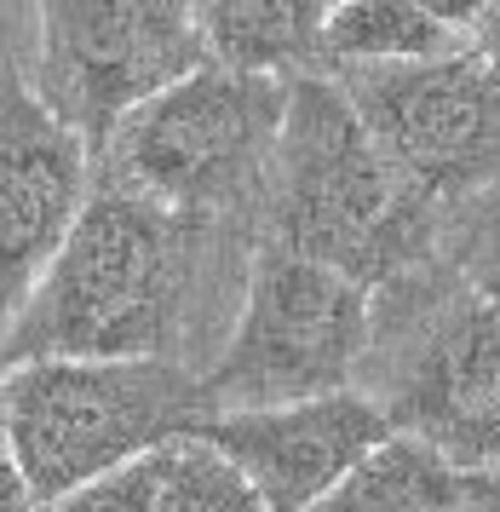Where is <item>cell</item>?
Returning a JSON list of instances; mask_svg holds the SVG:
<instances>
[{
	"label": "cell",
	"instance_id": "6da1fadb",
	"mask_svg": "<svg viewBox=\"0 0 500 512\" xmlns=\"http://www.w3.org/2000/svg\"><path fill=\"white\" fill-rule=\"evenodd\" d=\"M253 231L271 248L334 265L380 294L443 254L449 208L414 185L374 144L340 87L311 70L288 81V110Z\"/></svg>",
	"mask_w": 500,
	"mask_h": 512
},
{
	"label": "cell",
	"instance_id": "7a4b0ae2",
	"mask_svg": "<svg viewBox=\"0 0 500 512\" xmlns=\"http://www.w3.org/2000/svg\"><path fill=\"white\" fill-rule=\"evenodd\" d=\"M213 225L144 202L133 190L92 185L81 219L46 277L0 340V369L75 357V363H150L173 357L184 311L202 277Z\"/></svg>",
	"mask_w": 500,
	"mask_h": 512
},
{
	"label": "cell",
	"instance_id": "3957f363",
	"mask_svg": "<svg viewBox=\"0 0 500 512\" xmlns=\"http://www.w3.org/2000/svg\"><path fill=\"white\" fill-rule=\"evenodd\" d=\"M363 369L391 432L426 443L460 478L500 484V317L443 259L374 294Z\"/></svg>",
	"mask_w": 500,
	"mask_h": 512
},
{
	"label": "cell",
	"instance_id": "277c9868",
	"mask_svg": "<svg viewBox=\"0 0 500 512\" xmlns=\"http://www.w3.org/2000/svg\"><path fill=\"white\" fill-rule=\"evenodd\" d=\"M288 110V81L202 64L115 127L92 185L133 190L196 225H259L265 173Z\"/></svg>",
	"mask_w": 500,
	"mask_h": 512
},
{
	"label": "cell",
	"instance_id": "5b68a950",
	"mask_svg": "<svg viewBox=\"0 0 500 512\" xmlns=\"http://www.w3.org/2000/svg\"><path fill=\"white\" fill-rule=\"evenodd\" d=\"M196 420H202L196 369H184L179 357H150V363L41 357L0 369V426L35 507L104 472L150 461Z\"/></svg>",
	"mask_w": 500,
	"mask_h": 512
},
{
	"label": "cell",
	"instance_id": "8992f818",
	"mask_svg": "<svg viewBox=\"0 0 500 512\" xmlns=\"http://www.w3.org/2000/svg\"><path fill=\"white\" fill-rule=\"evenodd\" d=\"M374 340V294L334 265L259 242L225 351L196 374L202 415L351 392Z\"/></svg>",
	"mask_w": 500,
	"mask_h": 512
},
{
	"label": "cell",
	"instance_id": "52a82bcc",
	"mask_svg": "<svg viewBox=\"0 0 500 512\" xmlns=\"http://www.w3.org/2000/svg\"><path fill=\"white\" fill-rule=\"evenodd\" d=\"M202 64L207 47L190 6L52 0L35 12V70L23 81L98 162L121 121Z\"/></svg>",
	"mask_w": 500,
	"mask_h": 512
},
{
	"label": "cell",
	"instance_id": "ba28073f",
	"mask_svg": "<svg viewBox=\"0 0 500 512\" xmlns=\"http://www.w3.org/2000/svg\"><path fill=\"white\" fill-rule=\"evenodd\" d=\"M374 144L432 202L455 213L500 179V64L483 52H449L426 64L328 75Z\"/></svg>",
	"mask_w": 500,
	"mask_h": 512
},
{
	"label": "cell",
	"instance_id": "9c48e42d",
	"mask_svg": "<svg viewBox=\"0 0 500 512\" xmlns=\"http://www.w3.org/2000/svg\"><path fill=\"white\" fill-rule=\"evenodd\" d=\"M92 196V156L29 93L18 64H0V340L64 248Z\"/></svg>",
	"mask_w": 500,
	"mask_h": 512
},
{
	"label": "cell",
	"instance_id": "30bf717a",
	"mask_svg": "<svg viewBox=\"0 0 500 512\" xmlns=\"http://www.w3.org/2000/svg\"><path fill=\"white\" fill-rule=\"evenodd\" d=\"M184 438L207 443L219 461L236 466L265 512H311L351 466H363L391 438V420L363 386H351L282 409L202 415Z\"/></svg>",
	"mask_w": 500,
	"mask_h": 512
},
{
	"label": "cell",
	"instance_id": "8fae6325",
	"mask_svg": "<svg viewBox=\"0 0 500 512\" xmlns=\"http://www.w3.org/2000/svg\"><path fill=\"white\" fill-rule=\"evenodd\" d=\"M466 52V6H420V0H357L328 6L317 70H386Z\"/></svg>",
	"mask_w": 500,
	"mask_h": 512
},
{
	"label": "cell",
	"instance_id": "7c38bea8",
	"mask_svg": "<svg viewBox=\"0 0 500 512\" xmlns=\"http://www.w3.org/2000/svg\"><path fill=\"white\" fill-rule=\"evenodd\" d=\"M190 12H196V29H202L207 64H219V70L271 75V81H294V75L317 70L328 6L242 0V6H190Z\"/></svg>",
	"mask_w": 500,
	"mask_h": 512
},
{
	"label": "cell",
	"instance_id": "4fadbf2b",
	"mask_svg": "<svg viewBox=\"0 0 500 512\" xmlns=\"http://www.w3.org/2000/svg\"><path fill=\"white\" fill-rule=\"evenodd\" d=\"M478 478H460L426 443L391 432L363 466H351L311 512H460Z\"/></svg>",
	"mask_w": 500,
	"mask_h": 512
},
{
	"label": "cell",
	"instance_id": "5bb4252c",
	"mask_svg": "<svg viewBox=\"0 0 500 512\" xmlns=\"http://www.w3.org/2000/svg\"><path fill=\"white\" fill-rule=\"evenodd\" d=\"M156 512H265V501L207 443L179 438L156 455Z\"/></svg>",
	"mask_w": 500,
	"mask_h": 512
},
{
	"label": "cell",
	"instance_id": "9a60e30c",
	"mask_svg": "<svg viewBox=\"0 0 500 512\" xmlns=\"http://www.w3.org/2000/svg\"><path fill=\"white\" fill-rule=\"evenodd\" d=\"M437 259L500 317V179L483 196H472L466 208L449 213V231H443V254Z\"/></svg>",
	"mask_w": 500,
	"mask_h": 512
},
{
	"label": "cell",
	"instance_id": "2e32d148",
	"mask_svg": "<svg viewBox=\"0 0 500 512\" xmlns=\"http://www.w3.org/2000/svg\"><path fill=\"white\" fill-rule=\"evenodd\" d=\"M35 512H156V455L41 501Z\"/></svg>",
	"mask_w": 500,
	"mask_h": 512
},
{
	"label": "cell",
	"instance_id": "e0dca14e",
	"mask_svg": "<svg viewBox=\"0 0 500 512\" xmlns=\"http://www.w3.org/2000/svg\"><path fill=\"white\" fill-rule=\"evenodd\" d=\"M466 47L483 52L489 64H500V0H489V6H466Z\"/></svg>",
	"mask_w": 500,
	"mask_h": 512
},
{
	"label": "cell",
	"instance_id": "ac0fdd59",
	"mask_svg": "<svg viewBox=\"0 0 500 512\" xmlns=\"http://www.w3.org/2000/svg\"><path fill=\"white\" fill-rule=\"evenodd\" d=\"M0 512H35V501H29V489L18 478V461L6 449V426H0Z\"/></svg>",
	"mask_w": 500,
	"mask_h": 512
},
{
	"label": "cell",
	"instance_id": "d6986e66",
	"mask_svg": "<svg viewBox=\"0 0 500 512\" xmlns=\"http://www.w3.org/2000/svg\"><path fill=\"white\" fill-rule=\"evenodd\" d=\"M460 512H500V484H478L472 489V501H466Z\"/></svg>",
	"mask_w": 500,
	"mask_h": 512
}]
</instances>
